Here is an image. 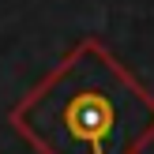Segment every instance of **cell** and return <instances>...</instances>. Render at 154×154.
I'll return each instance as SVG.
<instances>
[{"label":"cell","instance_id":"obj_1","mask_svg":"<svg viewBox=\"0 0 154 154\" xmlns=\"http://www.w3.org/2000/svg\"><path fill=\"white\" fill-rule=\"evenodd\" d=\"M42 154H143L154 98L98 42H79L11 113Z\"/></svg>","mask_w":154,"mask_h":154}]
</instances>
